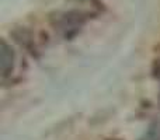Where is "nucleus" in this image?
<instances>
[{
	"label": "nucleus",
	"instance_id": "2",
	"mask_svg": "<svg viewBox=\"0 0 160 140\" xmlns=\"http://www.w3.org/2000/svg\"><path fill=\"white\" fill-rule=\"evenodd\" d=\"M159 102H160V95H159Z\"/></svg>",
	"mask_w": 160,
	"mask_h": 140
},
{
	"label": "nucleus",
	"instance_id": "1",
	"mask_svg": "<svg viewBox=\"0 0 160 140\" xmlns=\"http://www.w3.org/2000/svg\"><path fill=\"white\" fill-rule=\"evenodd\" d=\"M14 67V52L11 46L6 44V41H2V74L7 76L11 73Z\"/></svg>",
	"mask_w": 160,
	"mask_h": 140
}]
</instances>
